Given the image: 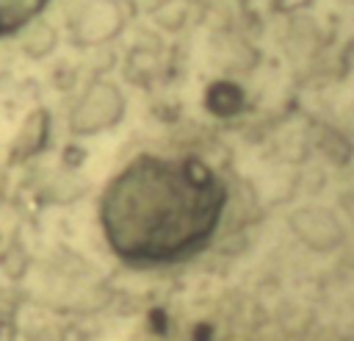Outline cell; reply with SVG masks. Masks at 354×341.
<instances>
[{
	"label": "cell",
	"instance_id": "2",
	"mask_svg": "<svg viewBox=\"0 0 354 341\" xmlns=\"http://www.w3.org/2000/svg\"><path fill=\"white\" fill-rule=\"evenodd\" d=\"M47 0H0V36L25 25Z\"/></svg>",
	"mask_w": 354,
	"mask_h": 341
},
{
	"label": "cell",
	"instance_id": "1",
	"mask_svg": "<svg viewBox=\"0 0 354 341\" xmlns=\"http://www.w3.org/2000/svg\"><path fill=\"white\" fill-rule=\"evenodd\" d=\"M221 205L224 189L205 164L138 158L111 183L102 222L119 255L171 261L213 233Z\"/></svg>",
	"mask_w": 354,
	"mask_h": 341
}]
</instances>
